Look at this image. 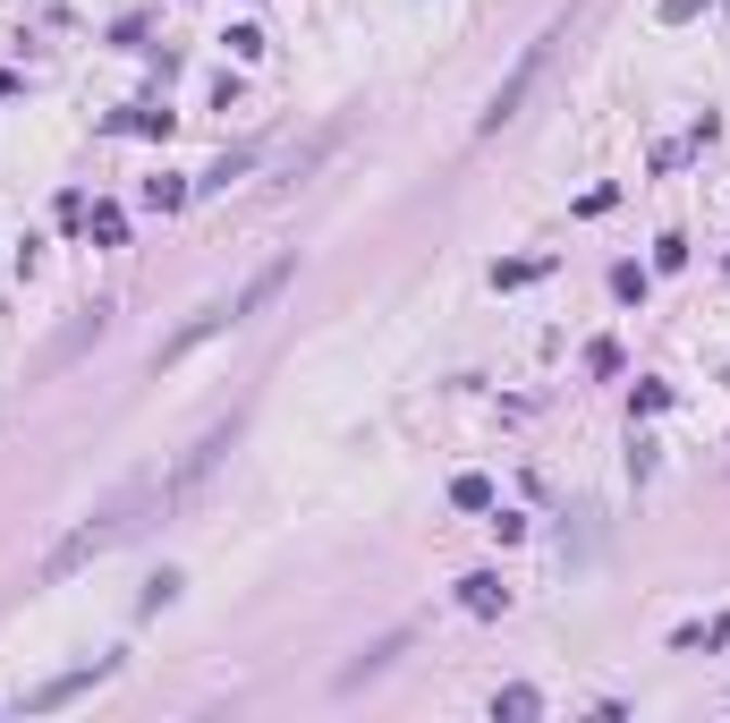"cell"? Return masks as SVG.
Segmentation results:
<instances>
[{"label": "cell", "mask_w": 730, "mask_h": 723, "mask_svg": "<svg viewBox=\"0 0 730 723\" xmlns=\"http://www.w3.org/2000/svg\"><path fill=\"white\" fill-rule=\"evenodd\" d=\"M450 503H459V511H492V477H476V468L450 477Z\"/></svg>", "instance_id": "9"}, {"label": "cell", "mask_w": 730, "mask_h": 723, "mask_svg": "<svg viewBox=\"0 0 730 723\" xmlns=\"http://www.w3.org/2000/svg\"><path fill=\"white\" fill-rule=\"evenodd\" d=\"M492 715H518V723H527V715H543V698L527 689V681H510V689H492Z\"/></svg>", "instance_id": "8"}, {"label": "cell", "mask_w": 730, "mask_h": 723, "mask_svg": "<svg viewBox=\"0 0 730 723\" xmlns=\"http://www.w3.org/2000/svg\"><path fill=\"white\" fill-rule=\"evenodd\" d=\"M111 128H128V137H170V111H128V119H111Z\"/></svg>", "instance_id": "13"}, {"label": "cell", "mask_w": 730, "mask_h": 723, "mask_svg": "<svg viewBox=\"0 0 730 723\" xmlns=\"http://www.w3.org/2000/svg\"><path fill=\"white\" fill-rule=\"evenodd\" d=\"M612 299H620V307L645 299V264H612Z\"/></svg>", "instance_id": "12"}, {"label": "cell", "mask_w": 730, "mask_h": 723, "mask_svg": "<svg viewBox=\"0 0 730 723\" xmlns=\"http://www.w3.org/2000/svg\"><path fill=\"white\" fill-rule=\"evenodd\" d=\"M86 221H94V239H102V248H119V230H128V213H119V205H94Z\"/></svg>", "instance_id": "14"}, {"label": "cell", "mask_w": 730, "mask_h": 723, "mask_svg": "<svg viewBox=\"0 0 730 723\" xmlns=\"http://www.w3.org/2000/svg\"><path fill=\"white\" fill-rule=\"evenodd\" d=\"M230 434H239V417H221V426H213V434L195 443L188 460H170V468H145L137 485H119L111 503H94V511H86V519H77V528H68V536H60V545L43 554V579H68V570L102 562L111 545H128V536H145L153 519H170V511H179V503L195 494V485H204V477L221 468V452H230Z\"/></svg>", "instance_id": "1"}, {"label": "cell", "mask_w": 730, "mask_h": 723, "mask_svg": "<svg viewBox=\"0 0 730 723\" xmlns=\"http://www.w3.org/2000/svg\"><path fill=\"white\" fill-rule=\"evenodd\" d=\"M459 605H468L476 621H492V613H510V587H501L492 570H468V579H459Z\"/></svg>", "instance_id": "5"}, {"label": "cell", "mask_w": 730, "mask_h": 723, "mask_svg": "<svg viewBox=\"0 0 730 723\" xmlns=\"http://www.w3.org/2000/svg\"><path fill=\"white\" fill-rule=\"evenodd\" d=\"M569 17H578V9H569ZM569 17H561V26H552V35H543V43H527V52H518V68H510V77H501V86H492V103H485V119H476V128H510V119H518V103H527V86H536L543 68H552V43H569Z\"/></svg>", "instance_id": "2"}, {"label": "cell", "mask_w": 730, "mask_h": 723, "mask_svg": "<svg viewBox=\"0 0 730 723\" xmlns=\"http://www.w3.org/2000/svg\"><path fill=\"white\" fill-rule=\"evenodd\" d=\"M543 272H552V256H510V264H492V290H527Z\"/></svg>", "instance_id": "7"}, {"label": "cell", "mask_w": 730, "mask_h": 723, "mask_svg": "<svg viewBox=\"0 0 730 723\" xmlns=\"http://www.w3.org/2000/svg\"><path fill=\"white\" fill-rule=\"evenodd\" d=\"M485 519H492V536H501V545H518V536H527V519H518V511H501V503H492Z\"/></svg>", "instance_id": "15"}, {"label": "cell", "mask_w": 730, "mask_h": 723, "mask_svg": "<svg viewBox=\"0 0 730 723\" xmlns=\"http://www.w3.org/2000/svg\"><path fill=\"white\" fill-rule=\"evenodd\" d=\"M239 170H255V145H239V154H221V162H213V170H204V179H195V188H230Z\"/></svg>", "instance_id": "11"}, {"label": "cell", "mask_w": 730, "mask_h": 723, "mask_svg": "<svg viewBox=\"0 0 730 723\" xmlns=\"http://www.w3.org/2000/svg\"><path fill=\"white\" fill-rule=\"evenodd\" d=\"M696 9H705V0H663V26H688Z\"/></svg>", "instance_id": "16"}, {"label": "cell", "mask_w": 730, "mask_h": 723, "mask_svg": "<svg viewBox=\"0 0 730 723\" xmlns=\"http://www.w3.org/2000/svg\"><path fill=\"white\" fill-rule=\"evenodd\" d=\"M290 272H297V256H272V264H264V272H255V281L239 290V299H221V307H230V324H246V315L264 307V299H272V290H281Z\"/></svg>", "instance_id": "4"}, {"label": "cell", "mask_w": 730, "mask_h": 723, "mask_svg": "<svg viewBox=\"0 0 730 723\" xmlns=\"http://www.w3.org/2000/svg\"><path fill=\"white\" fill-rule=\"evenodd\" d=\"M119 672V656H94V664H68L60 681H43V689H26V715H51V707H68L77 689H94V681H111Z\"/></svg>", "instance_id": "3"}, {"label": "cell", "mask_w": 730, "mask_h": 723, "mask_svg": "<svg viewBox=\"0 0 730 723\" xmlns=\"http://www.w3.org/2000/svg\"><path fill=\"white\" fill-rule=\"evenodd\" d=\"M145 205H153V213H179V205H188V179H170V170L145 179Z\"/></svg>", "instance_id": "10"}, {"label": "cell", "mask_w": 730, "mask_h": 723, "mask_svg": "<svg viewBox=\"0 0 730 723\" xmlns=\"http://www.w3.org/2000/svg\"><path fill=\"white\" fill-rule=\"evenodd\" d=\"M680 656H714V647H730V613H714V621H688L680 638H671Z\"/></svg>", "instance_id": "6"}]
</instances>
